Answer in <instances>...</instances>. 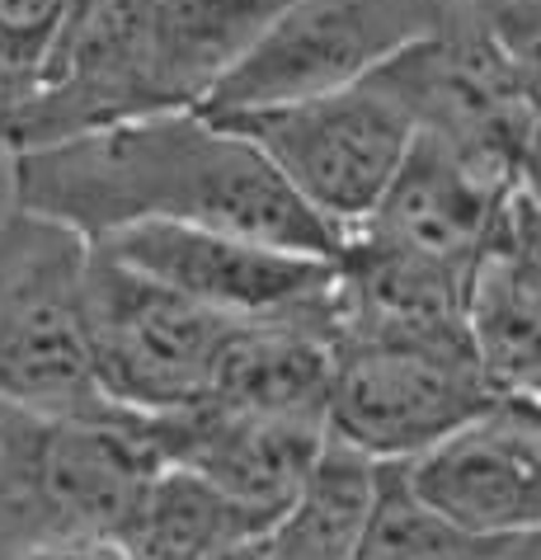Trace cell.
<instances>
[{
	"mask_svg": "<svg viewBox=\"0 0 541 560\" xmlns=\"http://www.w3.org/2000/svg\"><path fill=\"white\" fill-rule=\"evenodd\" d=\"M499 231L528 259L541 264V122L532 128L528 147L518 155L514 184H508V198H504V212H499Z\"/></svg>",
	"mask_w": 541,
	"mask_h": 560,
	"instance_id": "d6986e66",
	"label": "cell"
},
{
	"mask_svg": "<svg viewBox=\"0 0 541 560\" xmlns=\"http://www.w3.org/2000/svg\"><path fill=\"white\" fill-rule=\"evenodd\" d=\"M443 0H287L245 61L208 95L203 114H236L334 90L420 43Z\"/></svg>",
	"mask_w": 541,
	"mask_h": 560,
	"instance_id": "9c48e42d",
	"label": "cell"
},
{
	"mask_svg": "<svg viewBox=\"0 0 541 560\" xmlns=\"http://www.w3.org/2000/svg\"><path fill=\"white\" fill-rule=\"evenodd\" d=\"M287 0H85L0 147L203 108Z\"/></svg>",
	"mask_w": 541,
	"mask_h": 560,
	"instance_id": "7a4b0ae2",
	"label": "cell"
},
{
	"mask_svg": "<svg viewBox=\"0 0 541 560\" xmlns=\"http://www.w3.org/2000/svg\"><path fill=\"white\" fill-rule=\"evenodd\" d=\"M373 75L405 104L414 137L452 151L490 184H514L537 114L457 0H443L428 34L386 57Z\"/></svg>",
	"mask_w": 541,
	"mask_h": 560,
	"instance_id": "ba28073f",
	"label": "cell"
},
{
	"mask_svg": "<svg viewBox=\"0 0 541 560\" xmlns=\"http://www.w3.org/2000/svg\"><path fill=\"white\" fill-rule=\"evenodd\" d=\"M10 194L90 241L137 222H184L325 259L344 250V236L287 189L269 155L203 108L10 151Z\"/></svg>",
	"mask_w": 541,
	"mask_h": 560,
	"instance_id": "6da1fadb",
	"label": "cell"
},
{
	"mask_svg": "<svg viewBox=\"0 0 541 560\" xmlns=\"http://www.w3.org/2000/svg\"><path fill=\"white\" fill-rule=\"evenodd\" d=\"M259 533L245 513L189 466L161 462L137 500L118 547L128 560H208L231 537Z\"/></svg>",
	"mask_w": 541,
	"mask_h": 560,
	"instance_id": "2e32d148",
	"label": "cell"
},
{
	"mask_svg": "<svg viewBox=\"0 0 541 560\" xmlns=\"http://www.w3.org/2000/svg\"><path fill=\"white\" fill-rule=\"evenodd\" d=\"M75 5H85V0H75ZM71 14H75V10H71Z\"/></svg>",
	"mask_w": 541,
	"mask_h": 560,
	"instance_id": "7402d4cb",
	"label": "cell"
},
{
	"mask_svg": "<svg viewBox=\"0 0 541 560\" xmlns=\"http://www.w3.org/2000/svg\"><path fill=\"white\" fill-rule=\"evenodd\" d=\"M236 316L128 269L90 241L85 330L95 382L132 415H169L208 396Z\"/></svg>",
	"mask_w": 541,
	"mask_h": 560,
	"instance_id": "52a82bcc",
	"label": "cell"
},
{
	"mask_svg": "<svg viewBox=\"0 0 541 560\" xmlns=\"http://www.w3.org/2000/svg\"><path fill=\"white\" fill-rule=\"evenodd\" d=\"M90 236L48 212H0V400L114 415L90 363Z\"/></svg>",
	"mask_w": 541,
	"mask_h": 560,
	"instance_id": "5b68a950",
	"label": "cell"
},
{
	"mask_svg": "<svg viewBox=\"0 0 541 560\" xmlns=\"http://www.w3.org/2000/svg\"><path fill=\"white\" fill-rule=\"evenodd\" d=\"M142 429L161 462L198 471L255 527H269L292 504L330 433L320 415H259L216 400L142 415Z\"/></svg>",
	"mask_w": 541,
	"mask_h": 560,
	"instance_id": "8fae6325",
	"label": "cell"
},
{
	"mask_svg": "<svg viewBox=\"0 0 541 560\" xmlns=\"http://www.w3.org/2000/svg\"><path fill=\"white\" fill-rule=\"evenodd\" d=\"M381 486V462L334 433H325L292 504L264 527L269 560H349L367 533Z\"/></svg>",
	"mask_w": 541,
	"mask_h": 560,
	"instance_id": "9a60e30c",
	"label": "cell"
},
{
	"mask_svg": "<svg viewBox=\"0 0 541 560\" xmlns=\"http://www.w3.org/2000/svg\"><path fill=\"white\" fill-rule=\"evenodd\" d=\"M114 259L128 269L156 278V283L184 292L226 316H255L273 311L292 298L325 288L334 278V259L283 250V245L236 236L216 226H184V222H137L114 236H99Z\"/></svg>",
	"mask_w": 541,
	"mask_h": 560,
	"instance_id": "4fadbf2b",
	"label": "cell"
},
{
	"mask_svg": "<svg viewBox=\"0 0 541 560\" xmlns=\"http://www.w3.org/2000/svg\"><path fill=\"white\" fill-rule=\"evenodd\" d=\"M467 330L494 396H528L541 382V264L522 255L499 226L485 259L475 264Z\"/></svg>",
	"mask_w": 541,
	"mask_h": 560,
	"instance_id": "5bb4252c",
	"label": "cell"
},
{
	"mask_svg": "<svg viewBox=\"0 0 541 560\" xmlns=\"http://www.w3.org/2000/svg\"><path fill=\"white\" fill-rule=\"evenodd\" d=\"M142 415H67L0 400V560L118 541L151 471Z\"/></svg>",
	"mask_w": 541,
	"mask_h": 560,
	"instance_id": "3957f363",
	"label": "cell"
},
{
	"mask_svg": "<svg viewBox=\"0 0 541 560\" xmlns=\"http://www.w3.org/2000/svg\"><path fill=\"white\" fill-rule=\"evenodd\" d=\"M522 400H537V406H541V382H537V386H532V392H528V396H522Z\"/></svg>",
	"mask_w": 541,
	"mask_h": 560,
	"instance_id": "44dd1931",
	"label": "cell"
},
{
	"mask_svg": "<svg viewBox=\"0 0 541 560\" xmlns=\"http://www.w3.org/2000/svg\"><path fill=\"white\" fill-rule=\"evenodd\" d=\"M28 560H128V551L118 541H81V547H57V551H38Z\"/></svg>",
	"mask_w": 541,
	"mask_h": 560,
	"instance_id": "ffe728a7",
	"label": "cell"
},
{
	"mask_svg": "<svg viewBox=\"0 0 541 560\" xmlns=\"http://www.w3.org/2000/svg\"><path fill=\"white\" fill-rule=\"evenodd\" d=\"M504 198V184L481 179L452 151H443L428 137H414L373 212L344 241L471 283L475 264L494 241Z\"/></svg>",
	"mask_w": 541,
	"mask_h": 560,
	"instance_id": "7c38bea8",
	"label": "cell"
},
{
	"mask_svg": "<svg viewBox=\"0 0 541 560\" xmlns=\"http://www.w3.org/2000/svg\"><path fill=\"white\" fill-rule=\"evenodd\" d=\"M71 10L75 0H0V132L38 90Z\"/></svg>",
	"mask_w": 541,
	"mask_h": 560,
	"instance_id": "e0dca14e",
	"label": "cell"
},
{
	"mask_svg": "<svg viewBox=\"0 0 541 560\" xmlns=\"http://www.w3.org/2000/svg\"><path fill=\"white\" fill-rule=\"evenodd\" d=\"M467 316H367L334 302L330 433L377 462L424 453L494 406Z\"/></svg>",
	"mask_w": 541,
	"mask_h": 560,
	"instance_id": "277c9868",
	"label": "cell"
},
{
	"mask_svg": "<svg viewBox=\"0 0 541 560\" xmlns=\"http://www.w3.org/2000/svg\"><path fill=\"white\" fill-rule=\"evenodd\" d=\"M424 509L471 533H541V406L499 396L424 453L396 462Z\"/></svg>",
	"mask_w": 541,
	"mask_h": 560,
	"instance_id": "30bf717a",
	"label": "cell"
},
{
	"mask_svg": "<svg viewBox=\"0 0 541 560\" xmlns=\"http://www.w3.org/2000/svg\"><path fill=\"white\" fill-rule=\"evenodd\" d=\"M541 122V0H457Z\"/></svg>",
	"mask_w": 541,
	"mask_h": 560,
	"instance_id": "ac0fdd59",
	"label": "cell"
},
{
	"mask_svg": "<svg viewBox=\"0 0 541 560\" xmlns=\"http://www.w3.org/2000/svg\"><path fill=\"white\" fill-rule=\"evenodd\" d=\"M208 118H222L250 137L287 189L339 236H349L373 212L405 151L414 147L405 104L373 71L349 85L316 90V95Z\"/></svg>",
	"mask_w": 541,
	"mask_h": 560,
	"instance_id": "8992f818",
	"label": "cell"
}]
</instances>
